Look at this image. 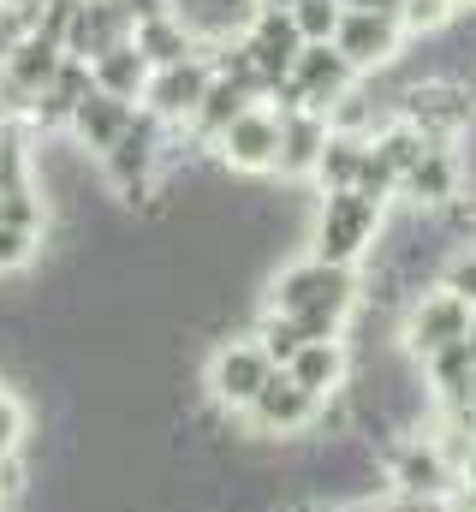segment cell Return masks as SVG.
Returning <instances> with one entry per match:
<instances>
[{"label":"cell","mask_w":476,"mask_h":512,"mask_svg":"<svg viewBox=\"0 0 476 512\" xmlns=\"http://www.w3.org/2000/svg\"><path fill=\"white\" fill-rule=\"evenodd\" d=\"M453 477H459V495H471V507H476V441L459 453V465H453Z\"/></svg>","instance_id":"28"},{"label":"cell","mask_w":476,"mask_h":512,"mask_svg":"<svg viewBox=\"0 0 476 512\" xmlns=\"http://www.w3.org/2000/svg\"><path fill=\"white\" fill-rule=\"evenodd\" d=\"M459 411H465V417L476 423V376H471V387H465V405H459Z\"/></svg>","instance_id":"30"},{"label":"cell","mask_w":476,"mask_h":512,"mask_svg":"<svg viewBox=\"0 0 476 512\" xmlns=\"http://www.w3.org/2000/svg\"><path fill=\"white\" fill-rule=\"evenodd\" d=\"M244 108H256V102H250L238 84H227V78H209V90H203V102H197V114H191V131H197L203 143H215V137L233 126Z\"/></svg>","instance_id":"20"},{"label":"cell","mask_w":476,"mask_h":512,"mask_svg":"<svg viewBox=\"0 0 476 512\" xmlns=\"http://www.w3.org/2000/svg\"><path fill=\"white\" fill-rule=\"evenodd\" d=\"M381 221H387V203H369L357 191H334V197H322V215H316V233H310V256L334 262V268H357L363 256L375 251Z\"/></svg>","instance_id":"3"},{"label":"cell","mask_w":476,"mask_h":512,"mask_svg":"<svg viewBox=\"0 0 476 512\" xmlns=\"http://www.w3.org/2000/svg\"><path fill=\"white\" fill-rule=\"evenodd\" d=\"M286 18H292L298 42H334V30H340L346 6H340V0H304V6H292Z\"/></svg>","instance_id":"22"},{"label":"cell","mask_w":476,"mask_h":512,"mask_svg":"<svg viewBox=\"0 0 476 512\" xmlns=\"http://www.w3.org/2000/svg\"><path fill=\"white\" fill-rule=\"evenodd\" d=\"M465 328H471V304H465V298H453V292H441V286H429V292H417V298H411V310H405L399 352L423 364V358H435L441 346L465 340Z\"/></svg>","instance_id":"8"},{"label":"cell","mask_w":476,"mask_h":512,"mask_svg":"<svg viewBox=\"0 0 476 512\" xmlns=\"http://www.w3.org/2000/svg\"><path fill=\"white\" fill-rule=\"evenodd\" d=\"M471 512H476V507H471Z\"/></svg>","instance_id":"34"},{"label":"cell","mask_w":476,"mask_h":512,"mask_svg":"<svg viewBox=\"0 0 476 512\" xmlns=\"http://www.w3.org/2000/svg\"><path fill=\"white\" fill-rule=\"evenodd\" d=\"M286 382L304 387L310 399H334L340 387L352 382V352H346V340H304V346L286 358Z\"/></svg>","instance_id":"12"},{"label":"cell","mask_w":476,"mask_h":512,"mask_svg":"<svg viewBox=\"0 0 476 512\" xmlns=\"http://www.w3.org/2000/svg\"><path fill=\"white\" fill-rule=\"evenodd\" d=\"M256 6H268V12H292V6H304V0H256Z\"/></svg>","instance_id":"31"},{"label":"cell","mask_w":476,"mask_h":512,"mask_svg":"<svg viewBox=\"0 0 476 512\" xmlns=\"http://www.w3.org/2000/svg\"><path fill=\"white\" fill-rule=\"evenodd\" d=\"M90 84H96V96H114V102H143V84H149V60L131 48V42H119L114 54H102V60H90Z\"/></svg>","instance_id":"18"},{"label":"cell","mask_w":476,"mask_h":512,"mask_svg":"<svg viewBox=\"0 0 476 512\" xmlns=\"http://www.w3.org/2000/svg\"><path fill=\"white\" fill-rule=\"evenodd\" d=\"M119 42H131V18L119 12L114 0H84L78 6V18H72V30H66V60H102V54H114Z\"/></svg>","instance_id":"13"},{"label":"cell","mask_w":476,"mask_h":512,"mask_svg":"<svg viewBox=\"0 0 476 512\" xmlns=\"http://www.w3.org/2000/svg\"><path fill=\"white\" fill-rule=\"evenodd\" d=\"M316 411H322V399H310L304 387L286 382V370H274L262 393L238 411L244 417V429L256 435V441H298V435H310L316 429Z\"/></svg>","instance_id":"6"},{"label":"cell","mask_w":476,"mask_h":512,"mask_svg":"<svg viewBox=\"0 0 476 512\" xmlns=\"http://www.w3.org/2000/svg\"><path fill=\"white\" fill-rule=\"evenodd\" d=\"M131 114H137L131 102H114V96H96V90H90V96L78 102V114H72L66 137H72L84 155H102V149H114L119 143V131L131 126Z\"/></svg>","instance_id":"15"},{"label":"cell","mask_w":476,"mask_h":512,"mask_svg":"<svg viewBox=\"0 0 476 512\" xmlns=\"http://www.w3.org/2000/svg\"><path fill=\"white\" fill-rule=\"evenodd\" d=\"M0 227L48 233V197H42V185H30V191H0Z\"/></svg>","instance_id":"23"},{"label":"cell","mask_w":476,"mask_h":512,"mask_svg":"<svg viewBox=\"0 0 476 512\" xmlns=\"http://www.w3.org/2000/svg\"><path fill=\"white\" fill-rule=\"evenodd\" d=\"M322 149H328V120L322 114H310V108L280 114V167H274L280 179H310Z\"/></svg>","instance_id":"14"},{"label":"cell","mask_w":476,"mask_h":512,"mask_svg":"<svg viewBox=\"0 0 476 512\" xmlns=\"http://www.w3.org/2000/svg\"><path fill=\"white\" fill-rule=\"evenodd\" d=\"M441 292L476 304V251H453L447 262H441Z\"/></svg>","instance_id":"27"},{"label":"cell","mask_w":476,"mask_h":512,"mask_svg":"<svg viewBox=\"0 0 476 512\" xmlns=\"http://www.w3.org/2000/svg\"><path fill=\"white\" fill-rule=\"evenodd\" d=\"M465 346H471V358H476V304H471V328H465Z\"/></svg>","instance_id":"32"},{"label":"cell","mask_w":476,"mask_h":512,"mask_svg":"<svg viewBox=\"0 0 476 512\" xmlns=\"http://www.w3.org/2000/svg\"><path fill=\"white\" fill-rule=\"evenodd\" d=\"M346 12H375V18H399L405 12V0H340Z\"/></svg>","instance_id":"29"},{"label":"cell","mask_w":476,"mask_h":512,"mask_svg":"<svg viewBox=\"0 0 476 512\" xmlns=\"http://www.w3.org/2000/svg\"><path fill=\"white\" fill-rule=\"evenodd\" d=\"M36 131L24 120H6L0 126V191H30L36 185V149H30Z\"/></svg>","instance_id":"21"},{"label":"cell","mask_w":476,"mask_h":512,"mask_svg":"<svg viewBox=\"0 0 476 512\" xmlns=\"http://www.w3.org/2000/svg\"><path fill=\"white\" fill-rule=\"evenodd\" d=\"M0 512H6V507H0Z\"/></svg>","instance_id":"33"},{"label":"cell","mask_w":476,"mask_h":512,"mask_svg":"<svg viewBox=\"0 0 476 512\" xmlns=\"http://www.w3.org/2000/svg\"><path fill=\"white\" fill-rule=\"evenodd\" d=\"M399 197L411 203V209H447V203H459L465 197V161H459V149L453 143H429L423 155H417V167L399 179Z\"/></svg>","instance_id":"10"},{"label":"cell","mask_w":476,"mask_h":512,"mask_svg":"<svg viewBox=\"0 0 476 512\" xmlns=\"http://www.w3.org/2000/svg\"><path fill=\"white\" fill-rule=\"evenodd\" d=\"M24 435H30V411H24V399L12 387L0 382V465L24 453Z\"/></svg>","instance_id":"25"},{"label":"cell","mask_w":476,"mask_h":512,"mask_svg":"<svg viewBox=\"0 0 476 512\" xmlns=\"http://www.w3.org/2000/svg\"><path fill=\"white\" fill-rule=\"evenodd\" d=\"M209 149H215V161H221L227 173H250V179H262V173L280 167V114H274L268 102H256V108H244V114H238Z\"/></svg>","instance_id":"7"},{"label":"cell","mask_w":476,"mask_h":512,"mask_svg":"<svg viewBox=\"0 0 476 512\" xmlns=\"http://www.w3.org/2000/svg\"><path fill=\"white\" fill-rule=\"evenodd\" d=\"M209 78H215V66H209V54H191V60H179V66H161V72H149V84H143V114L149 120H161V126H191V114H197V102H203V90H209Z\"/></svg>","instance_id":"9"},{"label":"cell","mask_w":476,"mask_h":512,"mask_svg":"<svg viewBox=\"0 0 476 512\" xmlns=\"http://www.w3.org/2000/svg\"><path fill=\"white\" fill-rule=\"evenodd\" d=\"M42 251V233H24V227H0V274H24Z\"/></svg>","instance_id":"26"},{"label":"cell","mask_w":476,"mask_h":512,"mask_svg":"<svg viewBox=\"0 0 476 512\" xmlns=\"http://www.w3.org/2000/svg\"><path fill=\"white\" fill-rule=\"evenodd\" d=\"M250 340L262 346V358H268L274 370H286V358L304 346V340H298V328H292L286 316H274V310H262V322H256V334H250Z\"/></svg>","instance_id":"24"},{"label":"cell","mask_w":476,"mask_h":512,"mask_svg":"<svg viewBox=\"0 0 476 512\" xmlns=\"http://www.w3.org/2000/svg\"><path fill=\"white\" fill-rule=\"evenodd\" d=\"M268 310L298 328V340H346V322L357 310V274L334 262H286L268 280Z\"/></svg>","instance_id":"1"},{"label":"cell","mask_w":476,"mask_h":512,"mask_svg":"<svg viewBox=\"0 0 476 512\" xmlns=\"http://www.w3.org/2000/svg\"><path fill=\"white\" fill-rule=\"evenodd\" d=\"M274 376V364L262 358V346L250 340V334H233V340H221L215 352H209V370H203V387H209V405L215 411H244L262 382Z\"/></svg>","instance_id":"5"},{"label":"cell","mask_w":476,"mask_h":512,"mask_svg":"<svg viewBox=\"0 0 476 512\" xmlns=\"http://www.w3.org/2000/svg\"><path fill=\"white\" fill-rule=\"evenodd\" d=\"M167 149H173V126L149 120L143 108L131 114V126L119 131L114 149L96 155V173L108 179L119 203H149L161 191V167H167Z\"/></svg>","instance_id":"2"},{"label":"cell","mask_w":476,"mask_h":512,"mask_svg":"<svg viewBox=\"0 0 476 512\" xmlns=\"http://www.w3.org/2000/svg\"><path fill=\"white\" fill-rule=\"evenodd\" d=\"M399 18H375V12H346L340 30H334V54L352 66V72H381L399 60Z\"/></svg>","instance_id":"11"},{"label":"cell","mask_w":476,"mask_h":512,"mask_svg":"<svg viewBox=\"0 0 476 512\" xmlns=\"http://www.w3.org/2000/svg\"><path fill=\"white\" fill-rule=\"evenodd\" d=\"M417 370H423L429 399H435L441 411H453V405H465V387H471V376H476V358H471L465 340H453V346H441L435 358H423Z\"/></svg>","instance_id":"17"},{"label":"cell","mask_w":476,"mask_h":512,"mask_svg":"<svg viewBox=\"0 0 476 512\" xmlns=\"http://www.w3.org/2000/svg\"><path fill=\"white\" fill-rule=\"evenodd\" d=\"M363 137H340V131H328V149H322V161H316V185H322V197H334V191H357V173H363Z\"/></svg>","instance_id":"19"},{"label":"cell","mask_w":476,"mask_h":512,"mask_svg":"<svg viewBox=\"0 0 476 512\" xmlns=\"http://www.w3.org/2000/svg\"><path fill=\"white\" fill-rule=\"evenodd\" d=\"M381 477L393 483L399 501H453V495H459L453 459L435 447V435H399V441L381 453Z\"/></svg>","instance_id":"4"},{"label":"cell","mask_w":476,"mask_h":512,"mask_svg":"<svg viewBox=\"0 0 476 512\" xmlns=\"http://www.w3.org/2000/svg\"><path fill=\"white\" fill-rule=\"evenodd\" d=\"M131 48L149 60V72H161V66H179V60H191V54H203V42H197V30L179 18V12H161V18H149V24H137L131 30Z\"/></svg>","instance_id":"16"}]
</instances>
